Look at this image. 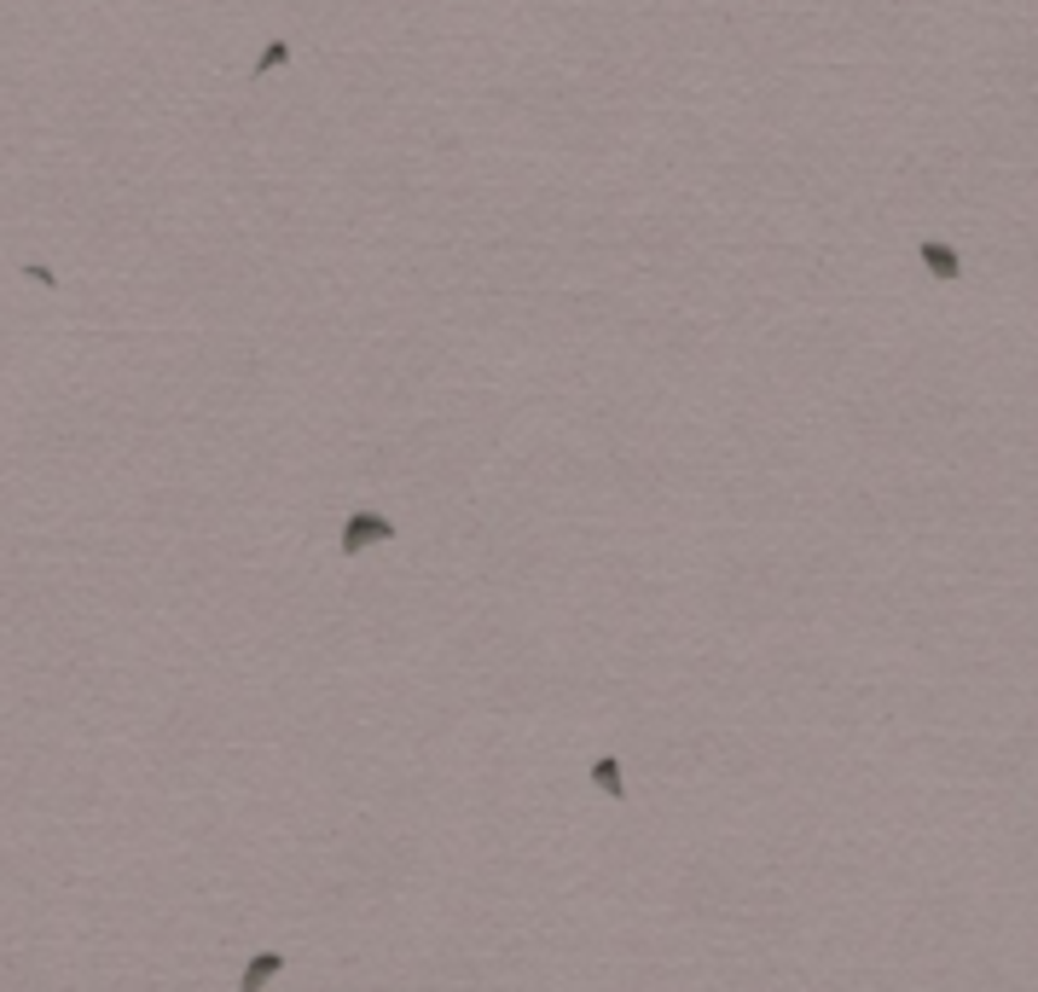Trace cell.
Instances as JSON below:
<instances>
[{
  "instance_id": "2",
  "label": "cell",
  "mask_w": 1038,
  "mask_h": 992,
  "mask_svg": "<svg viewBox=\"0 0 1038 992\" xmlns=\"http://www.w3.org/2000/svg\"><path fill=\"white\" fill-rule=\"evenodd\" d=\"M917 256H923L928 279H940V284L963 279V256H958V250H951V244H940V239H923V244H917Z\"/></svg>"
},
{
  "instance_id": "4",
  "label": "cell",
  "mask_w": 1038,
  "mask_h": 992,
  "mask_svg": "<svg viewBox=\"0 0 1038 992\" xmlns=\"http://www.w3.org/2000/svg\"><path fill=\"white\" fill-rule=\"evenodd\" d=\"M592 784L604 789L610 801H627V778H621V766H615V754H598L592 761Z\"/></svg>"
},
{
  "instance_id": "1",
  "label": "cell",
  "mask_w": 1038,
  "mask_h": 992,
  "mask_svg": "<svg viewBox=\"0 0 1038 992\" xmlns=\"http://www.w3.org/2000/svg\"><path fill=\"white\" fill-rule=\"evenodd\" d=\"M389 540H395V523H389V517H377V511H355L343 523V558H360V551L389 546Z\"/></svg>"
},
{
  "instance_id": "3",
  "label": "cell",
  "mask_w": 1038,
  "mask_h": 992,
  "mask_svg": "<svg viewBox=\"0 0 1038 992\" xmlns=\"http://www.w3.org/2000/svg\"><path fill=\"white\" fill-rule=\"evenodd\" d=\"M284 975V952H261V957H249L244 975H239V992H267Z\"/></svg>"
},
{
  "instance_id": "5",
  "label": "cell",
  "mask_w": 1038,
  "mask_h": 992,
  "mask_svg": "<svg viewBox=\"0 0 1038 992\" xmlns=\"http://www.w3.org/2000/svg\"><path fill=\"white\" fill-rule=\"evenodd\" d=\"M284 59H291V41H267V47H261V59H256V76H273Z\"/></svg>"
}]
</instances>
